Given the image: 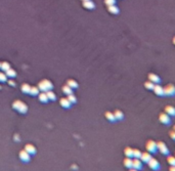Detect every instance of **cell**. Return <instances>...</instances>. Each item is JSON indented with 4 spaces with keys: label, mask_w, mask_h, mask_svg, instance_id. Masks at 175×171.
<instances>
[{
    "label": "cell",
    "mask_w": 175,
    "mask_h": 171,
    "mask_svg": "<svg viewBox=\"0 0 175 171\" xmlns=\"http://www.w3.org/2000/svg\"><path fill=\"white\" fill-rule=\"evenodd\" d=\"M153 91L155 92L157 95H160V96L164 95V89H163V87L161 86L160 84H155V86H154Z\"/></svg>",
    "instance_id": "8fae6325"
},
{
    "label": "cell",
    "mask_w": 175,
    "mask_h": 171,
    "mask_svg": "<svg viewBox=\"0 0 175 171\" xmlns=\"http://www.w3.org/2000/svg\"><path fill=\"white\" fill-rule=\"evenodd\" d=\"M149 80L150 82H153L154 84H158V83L161 82V79L158 75L154 74V73H150L149 74Z\"/></svg>",
    "instance_id": "30bf717a"
},
{
    "label": "cell",
    "mask_w": 175,
    "mask_h": 171,
    "mask_svg": "<svg viewBox=\"0 0 175 171\" xmlns=\"http://www.w3.org/2000/svg\"><path fill=\"white\" fill-rule=\"evenodd\" d=\"M104 3H106L108 6L114 5V4H116V0H104Z\"/></svg>",
    "instance_id": "d6a6232c"
},
{
    "label": "cell",
    "mask_w": 175,
    "mask_h": 171,
    "mask_svg": "<svg viewBox=\"0 0 175 171\" xmlns=\"http://www.w3.org/2000/svg\"><path fill=\"white\" fill-rule=\"evenodd\" d=\"M67 83H68L67 85H69L71 88H76V87H78V84H77V82L74 81V80H69Z\"/></svg>",
    "instance_id": "f1b7e54d"
},
{
    "label": "cell",
    "mask_w": 175,
    "mask_h": 171,
    "mask_svg": "<svg viewBox=\"0 0 175 171\" xmlns=\"http://www.w3.org/2000/svg\"><path fill=\"white\" fill-rule=\"evenodd\" d=\"M108 12L111 13H113V15H117V13H119V12H120L118 6H116V4L108 6Z\"/></svg>",
    "instance_id": "9a60e30c"
},
{
    "label": "cell",
    "mask_w": 175,
    "mask_h": 171,
    "mask_svg": "<svg viewBox=\"0 0 175 171\" xmlns=\"http://www.w3.org/2000/svg\"><path fill=\"white\" fill-rule=\"evenodd\" d=\"M83 5L84 7H86L87 9H93L94 8V3L92 1H90V0H88V1H83Z\"/></svg>",
    "instance_id": "d6986e66"
},
{
    "label": "cell",
    "mask_w": 175,
    "mask_h": 171,
    "mask_svg": "<svg viewBox=\"0 0 175 171\" xmlns=\"http://www.w3.org/2000/svg\"><path fill=\"white\" fill-rule=\"evenodd\" d=\"M169 171H175V166H171L169 168Z\"/></svg>",
    "instance_id": "f35d334b"
},
{
    "label": "cell",
    "mask_w": 175,
    "mask_h": 171,
    "mask_svg": "<svg viewBox=\"0 0 175 171\" xmlns=\"http://www.w3.org/2000/svg\"><path fill=\"white\" fill-rule=\"evenodd\" d=\"M25 151H27L30 155H34L35 153H36V148H35L33 145L28 144L25 146Z\"/></svg>",
    "instance_id": "5bb4252c"
},
{
    "label": "cell",
    "mask_w": 175,
    "mask_h": 171,
    "mask_svg": "<svg viewBox=\"0 0 175 171\" xmlns=\"http://www.w3.org/2000/svg\"><path fill=\"white\" fill-rule=\"evenodd\" d=\"M8 83H9V84L12 85V86H13V85H15V82H13L12 80H9V81H8Z\"/></svg>",
    "instance_id": "74e56055"
},
{
    "label": "cell",
    "mask_w": 175,
    "mask_h": 171,
    "mask_svg": "<svg viewBox=\"0 0 175 171\" xmlns=\"http://www.w3.org/2000/svg\"><path fill=\"white\" fill-rule=\"evenodd\" d=\"M114 116L116 118V120H122L124 118V114L123 112L120 111V110H116L114 112Z\"/></svg>",
    "instance_id": "2e32d148"
},
{
    "label": "cell",
    "mask_w": 175,
    "mask_h": 171,
    "mask_svg": "<svg viewBox=\"0 0 175 171\" xmlns=\"http://www.w3.org/2000/svg\"><path fill=\"white\" fill-rule=\"evenodd\" d=\"M174 157H175V156H174Z\"/></svg>",
    "instance_id": "f6af8a7d"
},
{
    "label": "cell",
    "mask_w": 175,
    "mask_h": 171,
    "mask_svg": "<svg viewBox=\"0 0 175 171\" xmlns=\"http://www.w3.org/2000/svg\"><path fill=\"white\" fill-rule=\"evenodd\" d=\"M129 171H139V170H137V169H134V168H130V169H129Z\"/></svg>",
    "instance_id": "ab89813d"
},
{
    "label": "cell",
    "mask_w": 175,
    "mask_h": 171,
    "mask_svg": "<svg viewBox=\"0 0 175 171\" xmlns=\"http://www.w3.org/2000/svg\"><path fill=\"white\" fill-rule=\"evenodd\" d=\"M154 86H155V84H154L153 82H150V80H149V81L145 82V87L146 89H149V90H153V89H154Z\"/></svg>",
    "instance_id": "603a6c76"
},
{
    "label": "cell",
    "mask_w": 175,
    "mask_h": 171,
    "mask_svg": "<svg viewBox=\"0 0 175 171\" xmlns=\"http://www.w3.org/2000/svg\"><path fill=\"white\" fill-rule=\"evenodd\" d=\"M39 99H40V102H42V103H46L48 100L47 94L46 93H40L39 94Z\"/></svg>",
    "instance_id": "d4e9b609"
},
{
    "label": "cell",
    "mask_w": 175,
    "mask_h": 171,
    "mask_svg": "<svg viewBox=\"0 0 175 171\" xmlns=\"http://www.w3.org/2000/svg\"><path fill=\"white\" fill-rule=\"evenodd\" d=\"M15 139H16V141H20V136L17 134L15 135Z\"/></svg>",
    "instance_id": "8d00e7d4"
},
{
    "label": "cell",
    "mask_w": 175,
    "mask_h": 171,
    "mask_svg": "<svg viewBox=\"0 0 175 171\" xmlns=\"http://www.w3.org/2000/svg\"><path fill=\"white\" fill-rule=\"evenodd\" d=\"M20 159L22 160L23 162H29L30 159H31V156L27 151L23 150V151L20 152Z\"/></svg>",
    "instance_id": "ba28073f"
},
{
    "label": "cell",
    "mask_w": 175,
    "mask_h": 171,
    "mask_svg": "<svg viewBox=\"0 0 175 171\" xmlns=\"http://www.w3.org/2000/svg\"><path fill=\"white\" fill-rule=\"evenodd\" d=\"M163 89H164V95L166 96L175 95V86L173 84H167L165 87H163Z\"/></svg>",
    "instance_id": "7a4b0ae2"
},
{
    "label": "cell",
    "mask_w": 175,
    "mask_h": 171,
    "mask_svg": "<svg viewBox=\"0 0 175 171\" xmlns=\"http://www.w3.org/2000/svg\"><path fill=\"white\" fill-rule=\"evenodd\" d=\"M16 75V73L15 70L8 69L7 71H6V76H8V77H15Z\"/></svg>",
    "instance_id": "4316f807"
},
{
    "label": "cell",
    "mask_w": 175,
    "mask_h": 171,
    "mask_svg": "<svg viewBox=\"0 0 175 171\" xmlns=\"http://www.w3.org/2000/svg\"><path fill=\"white\" fill-rule=\"evenodd\" d=\"M132 168L140 170L142 168V161L141 160L136 159V158H134L133 160H132Z\"/></svg>",
    "instance_id": "9c48e42d"
},
{
    "label": "cell",
    "mask_w": 175,
    "mask_h": 171,
    "mask_svg": "<svg viewBox=\"0 0 175 171\" xmlns=\"http://www.w3.org/2000/svg\"><path fill=\"white\" fill-rule=\"evenodd\" d=\"M123 164H124V166L126 167V168H129V169L132 168V159L126 157V158L124 159V161H123Z\"/></svg>",
    "instance_id": "e0dca14e"
},
{
    "label": "cell",
    "mask_w": 175,
    "mask_h": 171,
    "mask_svg": "<svg viewBox=\"0 0 175 171\" xmlns=\"http://www.w3.org/2000/svg\"><path fill=\"white\" fill-rule=\"evenodd\" d=\"M173 130L175 131V125H174V126H173Z\"/></svg>",
    "instance_id": "b9f144b4"
},
{
    "label": "cell",
    "mask_w": 175,
    "mask_h": 171,
    "mask_svg": "<svg viewBox=\"0 0 175 171\" xmlns=\"http://www.w3.org/2000/svg\"><path fill=\"white\" fill-rule=\"evenodd\" d=\"M157 149H158V151H160V153H162L163 155H168V154H169V150H168L167 146L164 144L163 141H158V142H157Z\"/></svg>",
    "instance_id": "5b68a950"
},
{
    "label": "cell",
    "mask_w": 175,
    "mask_h": 171,
    "mask_svg": "<svg viewBox=\"0 0 175 171\" xmlns=\"http://www.w3.org/2000/svg\"><path fill=\"white\" fill-rule=\"evenodd\" d=\"M173 43H174V45H175V37L173 38Z\"/></svg>",
    "instance_id": "60d3db41"
},
{
    "label": "cell",
    "mask_w": 175,
    "mask_h": 171,
    "mask_svg": "<svg viewBox=\"0 0 175 171\" xmlns=\"http://www.w3.org/2000/svg\"><path fill=\"white\" fill-rule=\"evenodd\" d=\"M12 106H13V109L19 111L20 113H26L28 110L27 104H24L23 102H21V100H16V102H13Z\"/></svg>",
    "instance_id": "6da1fadb"
},
{
    "label": "cell",
    "mask_w": 175,
    "mask_h": 171,
    "mask_svg": "<svg viewBox=\"0 0 175 171\" xmlns=\"http://www.w3.org/2000/svg\"><path fill=\"white\" fill-rule=\"evenodd\" d=\"M148 165L152 170L157 171L160 169V163L158 162V160H156L155 158H150V161L148 162Z\"/></svg>",
    "instance_id": "8992f818"
},
{
    "label": "cell",
    "mask_w": 175,
    "mask_h": 171,
    "mask_svg": "<svg viewBox=\"0 0 175 171\" xmlns=\"http://www.w3.org/2000/svg\"><path fill=\"white\" fill-rule=\"evenodd\" d=\"M67 99H69V102L70 103H76V96L74 95V94H69V95H68V97H67Z\"/></svg>",
    "instance_id": "1f68e13d"
},
{
    "label": "cell",
    "mask_w": 175,
    "mask_h": 171,
    "mask_svg": "<svg viewBox=\"0 0 175 171\" xmlns=\"http://www.w3.org/2000/svg\"><path fill=\"white\" fill-rule=\"evenodd\" d=\"M145 149L150 154H154V153L158 151V149H157V142H155L154 141H148L145 145Z\"/></svg>",
    "instance_id": "3957f363"
},
{
    "label": "cell",
    "mask_w": 175,
    "mask_h": 171,
    "mask_svg": "<svg viewBox=\"0 0 175 171\" xmlns=\"http://www.w3.org/2000/svg\"><path fill=\"white\" fill-rule=\"evenodd\" d=\"M152 158V155H150V153L149 152H145V153H141V156H140V160L142 162L145 163H148L150 161V159Z\"/></svg>",
    "instance_id": "4fadbf2b"
},
{
    "label": "cell",
    "mask_w": 175,
    "mask_h": 171,
    "mask_svg": "<svg viewBox=\"0 0 175 171\" xmlns=\"http://www.w3.org/2000/svg\"><path fill=\"white\" fill-rule=\"evenodd\" d=\"M124 154L126 157H128V158H132L133 157V149H131V148H126L124 150Z\"/></svg>",
    "instance_id": "ac0fdd59"
},
{
    "label": "cell",
    "mask_w": 175,
    "mask_h": 171,
    "mask_svg": "<svg viewBox=\"0 0 175 171\" xmlns=\"http://www.w3.org/2000/svg\"><path fill=\"white\" fill-rule=\"evenodd\" d=\"M140 156H141V152L139 151V150H137V149L133 150V158L140 159Z\"/></svg>",
    "instance_id": "83f0119b"
},
{
    "label": "cell",
    "mask_w": 175,
    "mask_h": 171,
    "mask_svg": "<svg viewBox=\"0 0 175 171\" xmlns=\"http://www.w3.org/2000/svg\"><path fill=\"white\" fill-rule=\"evenodd\" d=\"M106 118L111 122L116 121V118H115V116H114V113H111V112H107V113H106Z\"/></svg>",
    "instance_id": "44dd1931"
},
{
    "label": "cell",
    "mask_w": 175,
    "mask_h": 171,
    "mask_svg": "<svg viewBox=\"0 0 175 171\" xmlns=\"http://www.w3.org/2000/svg\"><path fill=\"white\" fill-rule=\"evenodd\" d=\"M6 77H7V76H6V74H3V73H0V81H5L6 80Z\"/></svg>",
    "instance_id": "e575fe53"
},
{
    "label": "cell",
    "mask_w": 175,
    "mask_h": 171,
    "mask_svg": "<svg viewBox=\"0 0 175 171\" xmlns=\"http://www.w3.org/2000/svg\"><path fill=\"white\" fill-rule=\"evenodd\" d=\"M30 90H31L30 85H28V84H23L22 85V91L24 93H30Z\"/></svg>",
    "instance_id": "cb8c5ba5"
},
{
    "label": "cell",
    "mask_w": 175,
    "mask_h": 171,
    "mask_svg": "<svg viewBox=\"0 0 175 171\" xmlns=\"http://www.w3.org/2000/svg\"><path fill=\"white\" fill-rule=\"evenodd\" d=\"M38 88L41 89L42 91H48V90H50L52 88V84L50 81H48V80H43V81H41L39 83Z\"/></svg>",
    "instance_id": "277c9868"
},
{
    "label": "cell",
    "mask_w": 175,
    "mask_h": 171,
    "mask_svg": "<svg viewBox=\"0 0 175 171\" xmlns=\"http://www.w3.org/2000/svg\"><path fill=\"white\" fill-rule=\"evenodd\" d=\"M159 120L161 123H163L164 125H168L170 123V116L166 113H161L159 115Z\"/></svg>",
    "instance_id": "52a82bcc"
},
{
    "label": "cell",
    "mask_w": 175,
    "mask_h": 171,
    "mask_svg": "<svg viewBox=\"0 0 175 171\" xmlns=\"http://www.w3.org/2000/svg\"><path fill=\"white\" fill-rule=\"evenodd\" d=\"M59 103H61V106L64 108H70V106H71V103L69 102L68 99H62Z\"/></svg>",
    "instance_id": "ffe728a7"
},
{
    "label": "cell",
    "mask_w": 175,
    "mask_h": 171,
    "mask_svg": "<svg viewBox=\"0 0 175 171\" xmlns=\"http://www.w3.org/2000/svg\"><path fill=\"white\" fill-rule=\"evenodd\" d=\"M167 162L171 166H175V157L174 156H168L167 157Z\"/></svg>",
    "instance_id": "7402d4cb"
},
{
    "label": "cell",
    "mask_w": 175,
    "mask_h": 171,
    "mask_svg": "<svg viewBox=\"0 0 175 171\" xmlns=\"http://www.w3.org/2000/svg\"><path fill=\"white\" fill-rule=\"evenodd\" d=\"M46 94H47L48 99H51V100H54L55 99V94L52 92V91H50V90H48V91L46 92Z\"/></svg>",
    "instance_id": "4dcf8cb0"
},
{
    "label": "cell",
    "mask_w": 175,
    "mask_h": 171,
    "mask_svg": "<svg viewBox=\"0 0 175 171\" xmlns=\"http://www.w3.org/2000/svg\"><path fill=\"white\" fill-rule=\"evenodd\" d=\"M30 93L32 94V95H37V94L39 93V88H38V87H31Z\"/></svg>",
    "instance_id": "f546056e"
},
{
    "label": "cell",
    "mask_w": 175,
    "mask_h": 171,
    "mask_svg": "<svg viewBox=\"0 0 175 171\" xmlns=\"http://www.w3.org/2000/svg\"><path fill=\"white\" fill-rule=\"evenodd\" d=\"M62 91L69 95V94H72V88L69 85H65L64 87H62Z\"/></svg>",
    "instance_id": "484cf974"
},
{
    "label": "cell",
    "mask_w": 175,
    "mask_h": 171,
    "mask_svg": "<svg viewBox=\"0 0 175 171\" xmlns=\"http://www.w3.org/2000/svg\"><path fill=\"white\" fill-rule=\"evenodd\" d=\"M169 135H170V137L173 139V141H175V131L174 130H171L169 132Z\"/></svg>",
    "instance_id": "d590c367"
},
{
    "label": "cell",
    "mask_w": 175,
    "mask_h": 171,
    "mask_svg": "<svg viewBox=\"0 0 175 171\" xmlns=\"http://www.w3.org/2000/svg\"><path fill=\"white\" fill-rule=\"evenodd\" d=\"M82 1H88V0H82Z\"/></svg>",
    "instance_id": "7bdbcfd3"
},
{
    "label": "cell",
    "mask_w": 175,
    "mask_h": 171,
    "mask_svg": "<svg viewBox=\"0 0 175 171\" xmlns=\"http://www.w3.org/2000/svg\"><path fill=\"white\" fill-rule=\"evenodd\" d=\"M165 113L169 115L170 117H175V108L172 106H166L165 107Z\"/></svg>",
    "instance_id": "7c38bea8"
},
{
    "label": "cell",
    "mask_w": 175,
    "mask_h": 171,
    "mask_svg": "<svg viewBox=\"0 0 175 171\" xmlns=\"http://www.w3.org/2000/svg\"><path fill=\"white\" fill-rule=\"evenodd\" d=\"M1 68L3 69V70H5V71H7V70L8 69H10L9 68V64H8V62H2V64H1Z\"/></svg>",
    "instance_id": "836d02e7"
},
{
    "label": "cell",
    "mask_w": 175,
    "mask_h": 171,
    "mask_svg": "<svg viewBox=\"0 0 175 171\" xmlns=\"http://www.w3.org/2000/svg\"><path fill=\"white\" fill-rule=\"evenodd\" d=\"M0 67H1V64H0Z\"/></svg>",
    "instance_id": "ee69618b"
}]
</instances>
